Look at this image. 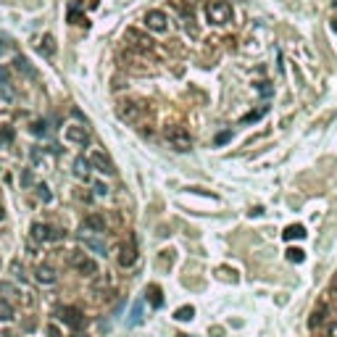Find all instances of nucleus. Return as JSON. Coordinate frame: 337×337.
Returning <instances> with one entry per match:
<instances>
[{
	"instance_id": "obj_1",
	"label": "nucleus",
	"mask_w": 337,
	"mask_h": 337,
	"mask_svg": "<svg viewBox=\"0 0 337 337\" xmlns=\"http://www.w3.org/2000/svg\"><path fill=\"white\" fill-rule=\"evenodd\" d=\"M164 137H166V142H168V145H171L177 153H187V150L192 148V137H190V132H187L185 127H179V124L166 127Z\"/></svg>"
},
{
	"instance_id": "obj_2",
	"label": "nucleus",
	"mask_w": 337,
	"mask_h": 337,
	"mask_svg": "<svg viewBox=\"0 0 337 337\" xmlns=\"http://www.w3.org/2000/svg\"><path fill=\"white\" fill-rule=\"evenodd\" d=\"M206 19L211 24H216V27H224V24L232 21V5L226 0H211L206 5Z\"/></svg>"
},
{
	"instance_id": "obj_3",
	"label": "nucleus",
	"mask_w": 337,
	"mask_h": 337,
	"mask_svg": "<svg viewBox=\"0 0 337 337\" xmlns=\"http://www.w3.org/2000/svg\"><path fill=\"white\" fill-rule=\"evenodd\" d=\"M69 263L79 271L82 277H90V280H93V277H98V263H95L87 253H82V250H71L69 253Z\"/></svg>"
},
{
	"instance_id": "obj_4",
	"label": "nucleus",
	"mask_w": 337,
	"mask_h": 337,
	"mask_svg": "<svg viewBox=\"0 0 337 337\" xmlns=\"http://www.w3.org/2000/svg\"><path fill=\"white\" fill-rule=\"evenodd\" d=\"M116 116H119L121 121H127V124H137L142 116H145V103H140V100L119 103V108H116Z\"/></svg>"
},
{
	"instance_id": "obj_5",
	"label": "nucleus",
	"mask_w": 337,
	"mask_h": 337,
	"mask_svg": "<svg viewBox=\"0 0 337 337\" xmlns=\"http://www.w3.org/2000/svg\"><path fill=\"white\" fill-rule=\"evenodd\" d=\"M124 40L132 45L134 50H140V53H150V50H153V40L148 35H142V32H137V29H127L124 32Z\"/></svg>"
},
{
	"instance_id": "obj_6",
	"label": "nucleus",
	"mask_w": 337,
	"mask_h": 337,
	"mask_svg": "<svg viewBox=\"0 0 337 337\" xmlns=\"http://www.w3.org/2000/svg\"><path fill=\"white\" fill-rule=\"evenodd\" d=\"M63 137H66V142H71V145H82V148L90 145V132L82 124H69L63 129Z\"/></svg>"
},
{
	"instance_id": "obj_7",
	"label": "nucleus",
	"mask_w": 337,
	"mask_h": 337,
	"mask_svg": "<svg viewBox=\"0 0 337 337\" xmlns=\"http://www.w3.org/2000/svg\"><path fill=\"white\" fill-rule=\"evenodd\" d=\"M58 319L66 324V327H71V329H79L84 324V314L79 308H74V306H63L61 311H58Z\"/></svg>"
},
{
	"instance_id": "obj_8",
	"label": "nucleus",
	"mask_w": 337,
	"mask_h": 337,
	"mask_svg": "<svg viewBox=\"0 0 337 337\" xmlns=\"http://www.w3.org/2000/svg\"><path fill=\"white\" fill-rule=\"evenodd\" d=\"M87 161H90V166H93L95 171H100V174H113V171H116V168H113V161L108 158V155L103 153V150H93Z\"/></svg>"
},
{
	"instance_id": "obj_9",
	"label": "nucleus",
	"mask_w": 337,
	"mask_h": 337,
	"mask_svg": "<svg viewBox=\"0 0 337 337\" xmlns=\"http://www.w3.org/2000/svg\"><path fill=\"white\" fill-rule=\"evenodd\" d=\"M142 21H145V27L150 32H166L168 29V16L164 11H148Z\"/></svg>"
},
{
	"instance_id": "obj_10",
	"label": "nucleus",
	"mask_w": 337,
	"mask_h": 337,
	"mask_svg": "<svg viewBox=\"0 0 337 337\" xmlns=\"http://www.w3.org/2000/svg\"><path fill=\"white\" fill-rule=\"evenodd\" d=\"M82 243H84V248H90L93 253H98V256L106 258L108 256V243L103 240L100 235H93V232H82Z\"/></svg>"
},
{
	"instance_id": "obj_11",
	"label": "nucleus",
	"mask_w": 337,
	"mask_h": 337,
	"mask_svg": "<svg viewBox=\"0 0 337 337\" xmlns=\"http://www.w3.org/2000/svg\"><path fill=\"white\" fill-rule=\"evenodd\" d=\"M134 261H137V243H134V237H129L119 250V263L124 269H129V266H134Z\"/></svg>"
},
{
	"instance_id": "obj_12",
	"label": "nucleus",
	"mask_w": 337,
	"mask_h": 337,
	"mask_svg": "<svg viewBox=\"0 0 337 337\" xmlns=\"http://www.w3.org/2000/svg\"><path fill=\"white\" fill-rule=\"evenodd\" d=\"M82 232H93V235H103L106 232V216H100L98 211L87 213L82 222Z\"/></svg>"
},
{
	"instance_id": "obj_13",
	"label": "nucleus",
	"mask_w": 337,
	"mask_h": 337,
	"mask_svg": "<svg viewBox=\"0 0 337 337\" xmlns=\"http://www.w3.org/2000/svg\"><path fill=\"white\" fill-rule=\"evenodd\" d=\"M35 280L45 284V287H50V284H56L58 282V274H56V269L53 266H48V263H42V266H37L35 269Z\"/></svg>"
},
{
	"instance_id": "obj_14",
	"label": "nucleus",
	"mask_w": 337,
	"mask_h": 337,
	"mask_svg": "<svg viewBox=\"0 0 337 337\" xmlns=\"http://www.w3.org/2000/svg\"><path fill=\"white\" fill-rule=\"evenodd\" d=\"M32 240H35V243H50V226L35 222L32 224Z\"/></svg>"
},
{
	"instance_id": "obj_15",
	"label": "nucleus",
	"mask_w": 337,
	"mask_h": 337,
	"mask_svg": "<svg viewBox=\"0 0 337 337\" xmlns=\"http://www.w3.org/2000/svg\"><path fill=\"white\" fill-rule=\"evenodd\" d=\"M90 161L84 158V155H76L74 158V177H79V179H87L90 177Z\"/></svg>"
},
{
	"instance_id": "obj_16",
	"label": "nucleus",
	"mask_w": 337,
	"mask_h": 337,
	"mask_svg": "<svg viewBox=\"0 0 337 337\" xmlns=\"http://www.w3.org/2000/svg\"><path fill=\"white\" fill-rule=\"evenodd\" d=\"M0 98H3L5 103H14L16 100V90L11 82H0Z\"/></svg>"
},
{
	"instance_id": "obj_17",
	"label": "nucleus",
	"mask_w": 337,
	"mask_h": 337,
	"mask_svg": "<svg viewBox=\"0 0 337 337\" xmlns=\"http://www.w3.org/2000/svg\"><path fill=\"white\" fill-rule=\"evenodd\" d=\"M300 237H306V226L293 224V226H287V229H284V240H300Z\"/></svg>"
},
{
	"instance_id": "obj_18",
	"label": "nucleus",
	"mask_w": 337,
	"mask_h": 337,
	"mask_svg": "<svg viewBox=\"0 0 337 337\" xmlns=\"http://www.w3.org/2000/svg\"><path fill=\"white\" fill-rule=\"evenodd\" d=\"M192 316H195V308H192V306H182V308H177L174 319H177V321H190Z\"/></svg>"
},
{
	"instance_id": "obj_19",
	"label": "nucleus",
	"mask_w": 337,
	"mask_h": 337,
	"mask_svg": "<svg viewBox=\"0 0 337 337\" xmlns=\"http://www.w3.org/2000/svg\"><path fill=\"white\" fill-rule=\"evenodd\" d=\"M11 319H14V308H11L8 300L0 298V321H11Z\"/></svg>"
},
{
	"instance_id": "obj_20",
	"label": "nucleus",
	"mask_w": 337,
	"mask_h": 337,
	"mask_svg": "<svg viewBox=\"0 0 337 337\" xmlns=\"http://www.w3.org/2000/svg\"><path fill=\"white\" fill-rule=\"evenodd\" d=\"M40 53H45V56H53L56 53V42H53V37H42V42H40Z\"/></svg>"
},
{
	"instance_id": "obj_21",
	"label": "nucleus",
	"mask_w": 337,
	"mask_h": 337,
	"mask_svg": "<svg viewBox=\"0 0 337 337\" xmlns=\"http://www.w3.org/2000/svg\"><path fill=\"white\" fill-rule=\"evenodd\" d=\"M142 321V300H137L132 306V314H129V324H140Z\"/></svg>"
},
{
	"instance_id": "obj_22",
	"label": "nucleus",
	"mask_w": 337,
	"mask_h": 337,
	"mask_svg": "<svg viewBox=\"0 0 337 337\" xmlns=\"http://www.w3.org/2000/svg\"><path fill=\"white\" fill-rule=\"evenodd\" d=\"M303 258H306V253H303L300 248H290V250H287V261H293V263H303Z\"/></svg>"
},
{
	"instance_id": "obj_23",
	"label": "nucleus",
	"mask_w": 337,
	"mask_h": 337,
	"mask_svg": "<svg viewBox=\"0 0 337 337\" xmlns=\"http://www.w3.org/2000/svg\"><path fill=\"white\" fill-rule=\"evenodd\" d=\"M37 198H40L42 203H50V200H53V192L48 190V185H37Z\"/></svg>"
},
{
	"instance_id": "obj_24",
	"label": "nucleus",
	"mask_w": 337,
	"mask_h": 337,
	"mask_svg": "<svg viewBox=\"0 0 337 337\" xmlns=\"http://www.w3.org/2000/svg\"><path fill=\"white\" fill-rule=\"evenodd\" d=\"M148 290H150V298H153V306H155V308H161V306H164V298H161V290L155 287V284H150V287H148Z\"/></svg>"
},
{
	"instance_id": "obj_25",
	"label": "nucleus",
	"mask_w": 337,
	"mask_h": 337,
	"mask_svg": "<svg viewBox=\"0 0 337 337\" xmlns=\"http://www.w3.org/2000/svg\"><path fill=\"white\" fill-rule=\"evenodd\" d=\"M0 295H3V300H8L11 295H16V287L8 282H0Z\"/></svg>"
},
{
	"instance_id": "obj_26",
	"label": "nucleus",
	"mask_w": 337,
	"mask_h": 337,
	"mask_svg": "<svg viewBox=\"0 0 337 337\" xmlns=\"http://www.w3.org/2000/svg\"><path fill=\"white\" fill-rule=\"evenodd\" d=\"M266 111H269V108H266V106H261V108H258V111H253V113H248V116H245L243 121H245V124H250V121H258L263 113H266Z\"/></svg>"
},
{
	"instance_id": "obj_27",
	"label": "nucleus",
	"mask_w": 337,
	"mask_h": 337,
	"mask_svg": "<svg viewBox=\"0 0 337 337\" xmlns=\"http://www.w3.org/2000/svg\"><path fill=\"white\" fill-rule=\"evenodd\" d=\"M63 237H66V232H63V229L50 226V243H58V240H63Z\"/></svg>"
},
{
	"instance_id": "obj_28",
	"label": "nucleus",
	"mask_w": 337,
	"mask_h": 337,
	"mask_svg": "<svg viewBox=\"0 0 337 337\" xmlns=\"http://www.w3.org/2000/svg\"><path fill=\"white\" fill-rule=\"evenodd\" d=\"M14 63H16V69H24V71H27V74H29V76H32V74H35V71H32V69H29V61H27V58H21V56H19V58H16V61H14Z\"/></svg>"
},
{
	"instance_id": "obj_29",
	"label": "nucleus",
	"mask_w": 337,
	"mask_h": 337,
	"mask_svg": "<svg viewBox=\"0 0 337 337\" xmlns=\"http://www.w3.org/2000/svg\"><path fill=\"white\" fill-rule=\"evenodd\" d=\"M32 132L45 137V134H48V124H45V121H35V124H32Z\"/></svg>"
},
{
	"instance_id": "obj_30",
	"label": "nucleus",
	"mask_w": 337,
	"mask_h": 337,
	"mask_svg": "<svg viewBox=\"0 0 337 337\" xmlns=\"http://www.w3.org/2000/svg\"><path fill=\"white\" fill-rule=\"evenodd\" d=\"M232 140V132H229V129H226V132H219L216 134V145H224V142H229Z\"/></svg>"
},
{
	"instance_id": "obj_31",
	"label": "nucleus",
	"mask_w": 337,
	"mask_h": 337,
	"mask_svg": "<svg viewBox=\"0 0 337 337\" xmlns=\"http://www.w3.org/2000/svg\"><path fill=\"white\" fill-rule=\"evenodd\" d=\"M32 182H35V179H32V171H29V168H24V171H21V185L29 187Z\"/></svg>"
},
{
	"instance_id": "obj_32",
	"label": "nucleus",
	"mask_w": 337,
	"mask_h": 337,
	"mask_svg": "<svg viewBox=\"0 0 337 337\" xmlns=\"http://www.w3.org/2000/svg\"><path fill=\"white\" fill-rule=\"evenodd\" d=\"M93 190H95V195H100V198H106V195H108V187H106V185H100V182L95 185Z\"/></svg>"
},
{
	"instance_id": "obj_33",
	"label": "nucleus",
	"mask_w": 337,
	"mask_h": 337,
	"mask_svg": "<svg viewBox=\"0 0 337 337\" xmlns=\"http://www.w3.org/2000/svg\"><path fill=\"white\" fill-rule=\"evenodd\" d=\"M45 332H48V337H61V332H58L56 324H48V327H45Z\"/></svg>"
},
{
	"instance_id": "obj_34",
	"label": "nucleus",
	"mask_w": 337,
	"mask_h": 337,
	"mask_svg": "<svg viewBox=\"0 0 337 337\" xmlns=\"http://www.w3.org/2000/svg\"><path fill=\"white\" fill-rule=\"evenodd\" d=\"M327 335H329V337H337V321H332V324L327 327Z\"/></svg>"
},
{
	"instance_id": "obj_35",
	"label": "nucleus",
	"mask_w": 337,
	"mask_h": 337,
	"mask_svg": "<svg viewBox=\"0 0 337 337\" xmlns=\"http://www.w3.org/2000/svg\"><path fill=\"white\" fill-rule=\"evenodd\" d=\"M3 140H5V142L14 140V129H3Z\"/></svg>"
},
{
	"instance_id": "obj_36",
	"label": "nucleus",
	"mask_w": 337,
	"mask_h": 337,
	"mask_svg": "<svg viewBox=\"0 0 337 337\" xmlns=\"http://www.w3.org/2000/svg\"><path fill=\"white\" fill-rule=\"evenodd\" d=\"M0 82H8V69L0 66Z\"/></svg>"
},
{
	"instance_id": "obj_37",
	"label": "nucleus",
	"mask_w": 337,
	"mask_h": 337,
	"mask_svg": "<svg viewBox=\"0 0 337 337\" xmlns=\"http://www.w3.org/2000/svg\"><path fill=\"white\" fill-rule=\"evenodd\" d=\"M332 29H335V32H337V19H335V24H332Z\"/></svg>"
},
{
	"instance_id": "obj_38",
	"label": "nucleus",
	"mask_w": 337,
	"mask_h": 337,
	"mask_svg": "<svg viewBox=\"0 0 337 337\" xmlns=\"http://www.w3.org/2000/svg\"><path fill=\"white\" fill-rule=\"evenodd\" d=\"M0 219H3V211H0Z\"/></svg>"
},
{
	"instance_id": "obj_39",
	"label": "nucleus",
	"mask_w": 337,
	"mask_h": 337,
	"mask_svg": "<svg viewBox=\"0 0 337 337\" xmlns=\"http://www.w3.org/2000/svg\"><path fill=\"white\" fill-rule=\"evenodd\" d=\"M335 5H337V0H335Z\"/></svg>"
}]
</instances>
